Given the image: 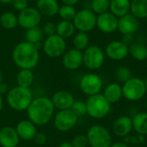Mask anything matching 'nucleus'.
I'll use <instances>...</instances> for the list:
<instances>
[{
	"label": "nucleus",
	"mask_w": 147,
	"mask_h": 147,
	"mask_svg": "<svg viewBox=\"0 0 147 147\" xmlns=\"http://www.w3.org/2000/svg\"><path fill=\"white\" fill-rule=\"evenodd\" d=\"M145 84H146V92H147V78H146V80L145 81Z\"/></svg>",
	"instance_id": "8fccbe9b"
},
{
	"label": "nucleus",
	"mask_w": 147,
	"mask_h": 147,
	"mask_svg": "<svg viewBox=\"0 0 147 147\" xmlns=\"http://www.w3.org/2000/svg\"><path fill=\"white\" fill-rule=\"evenodd\" d=\"M12 59L18 68L33 70L40 61V51L34 44L21 41L13 48Z\"/></svg>",
	"instance_id": "f257e3e1"
},
{
	"label": "nucleus",
	"mask_w": 147,
	"mask_h": 147,
	"mask_svg": "<svg viewBox=\"0 0 147 147\" xmlns=\"http://www.w3.org/2000/svg\"><path fill=\"white\" fill-rule=\"evenodd\" d=\"M146 88L145 81L139 78H131L122 86V93L129 101H139L146 94Z\"/></svg>",
	"instance_id": "6e6552de"
},
{
	"label": "nucleus",
	"mask_w": 147,
	"mask_h": 147,
	"mask_svg": "<svg viewBox=\"0 0 147 147\" xmlns=\"http://www.w3.org/2000/svg\"><path fill=\"white\" fill-rule=\"evenodd\" d=\"M115 78L118 82L125 84L132 77V71L130 68L127 66H119L115 71Z\"/></svg>",
	"instance_id": "72a5a7b5"
},
{
	"label": "nucleus",
	"mask_w": 147,
	"mask_h": 147,
	"mask_svg": "<svg viewBox=\"0 0 147 147\" xmlns=\"http://www.w3.org/2000/svg\"><path fill=\"white\" fill-rule=\"evenodd\" d=\"M0 25L5 29H14L18 26V18L11 11H6L0 16Z\"/></svg>",
	"instance_id": "c85d7f7f"
},
{
	"label": "nucleus",
	"mask_w": 147,
	"mask_h": 147,
	"mask_svg": "<svg viewBox=\"0 0 147 147\" xmlns=\"http://www.w3.org/2000/svg\"><path fill=\"white\" fill-rule=\"evenodd\" d=\"M118 17L110 11L100 14L96 17V27L104 34H111L118 29Z\"/></svg>",
	"instance_id": "ddd939ff"
},
{
	"label": "nucleus",
	"mask_w": 147,
	"mask_h": 147,
	"mask_svg": "<svg viewBox=\"0 0 147 147\" xmlns=\"http://www.w3.org/2000/svg\"><path fill=\"white\" fill-rule=\"evenodd\" d=\"M110 147H129L127 143L125 142H116L113 145H111Z\"/></svg>",
	"instance_id": "c03bdc74"
},
{
	"label": "nucleus",
	"mask_w": 147,
	"mask_h": 147,
	"mask_svg": "<svg viewBox=\"0 0 147 147\" xmlns=\"http://www.w3.org/2000/svg\"><path fill=\"white\" fill-rule=\"evenodd\" d=\"M103 96H105V98L108 100V102L109 103H115L117 102L118 101L121 100V98L123 96L122 93V87L115 83L113 84H109L103 93Z\"/></svg>",
	"instance_id": "5701e85b"
},
{
	"label": "nucleus",
	"mask_w": 147,
	"mask_h": 147,
	"mask_svg": "<svg viewBox=\"0 0 147 147\" xmlns=\"http://www.w3.org/2000/svg\"><path fill=\"white\" fill-rule=\"evenodd\" d=\"M128 54L136 60L144 61L147 59V47L140 42H134L128 47Z\"/></svg>",
	"instance_id": "bb28decb"
},
{
	"label": "nucleus",
	"mask_w": 147,
	"mask_h": 147,
	"mask_svg": "<svg viewBox=\"0 0 147 147\" xmlns=\"http://www.w3.org/2000/svg\"><path fill=\"white\" fill-rule=\"evenodd\" d=\"M26 111L28 120L36 126H44L53 119L55 108L51 98L38 96L33 99Z\"/></svg>",
	"instance_id": "f03ea898"
},
{
	"label": "nucleus",
	"mask_w": 147,
	"mask_h": 147,
	"mask_svg": "<svg viewBox=\"0 0 147 147\" xmlns=\"http://www.w3.org/2000/svg\"><path fill=\"white\" fill-rule=\"evenodd\" d=\"M7 103L9 107L16 111H25L33 101V93L30 89L15 86L7 92Z\"/></svg>",
	"instance_id": "7ed1b4c3"
},
{
	"label": "nucleus",
	"mask_w": 147,
	"mask_h": 147,
	"mask_svg": "<svg viewBox=\"0 0 147 147\" xmlns=\"http://www.w3.org/2000/svg\"><path fill=\"white\" fill-rule=\"evenodd\" d=\"M96 17L90 9H83L77 11L72 22L78 32L88 33L96 27Z\"/></svg>",
	"instance_id": "423d86ee"
},
{
	"label": "nucleus",
	"mask_w": 147,
	"mask_h": 147,
	"mask_svg": "<svg viewBox=\"0 0 147 147\" xmlns=\"http://www.w3.org/2000/svg\"><path fill=\"white\" fill-rule=\"evenodd\" d=\"M105 53L110 59L122 60L128 54V47L121 40H113L107 45Z\"/></svg>",
	"instance_id": "f3484780"
},
{
	"label": "nucleus",
	"mask_w": 147,
	"mask_h": 147,
	"mask_svg": "<svg viewBox=\"0 0 147 147\" xmlns=\"http://www.w3.org/2000/svg\"><path fill=\"white\" fill-rule=\"evenodd\" d=\"M121 41L127 47L132 45L134 42V34H123Z\"/></svg>",
	"instance_id": "a19ab883"
},
{
	"label": "nucleus",
	"mask_w": 147,
	"mask_h": 147,
	"mask_svg": "<svg viewBox=\"0 0 147 147\" xmlns=\"http://www.w3.org/2000/svg\"><path fill=\"white\" fill-rule=\"evenodd\" d=\"M28 2H34V1H37V0H28Z\"/></svg>",
	"instance_id": "3c124183"
},
{
	"label": "nucleus",
	"mask_w": 147,
	"mask_h": 147,
	"mask_svg": "<svg viewBox=\"0 0 147 147\" xmlns=\"http://www.w3.org/2000/svg\"><path fill=\"white\" fill-rule=\"evenodd\" d=\"M78 117L71 109L59 110L53 118L55 128L59 132H68L71 130L78 123Z\"/></svg>",
	"instance_id": "9d476101"
},
{
	"label": "nucleus",
	"mask_w": 147,
	"mask_h": 147,
	"mask_svg": "<svg viewBox=\"0 0 147 147\" xmlns=\"http://www.w3.org/2000/svg\"><path fill=\"white\" fill-rule=\"evenodd\" d=\"M77 14V9L72 5L63 4L59 6L58 15L64 21H72Z\"/></svg>",
	"instance_id": "2f4dec72"
},
{
	"label": "nucleus",
	"mask_w": 147,
	"mask_h": 147,
	"mask_svg": "<svg viewBox=\"0 0 147 147\" xmlns=\"http://www.w3.org/2000/svg\"><path fill=\"white\" fill-rule=\"evenodd\" d=\"M51 101L55 109L65 110L71 109L75 102V98L73 95L67 90H58L53 95Z\"/></svg>",
	"instance_id": "dca6fc26"
},
{
	"label": "nucleus",
	"mask_w": 147,
	"mask_h": 147,
	"mask_svg": "<svg viewBox=\"0 0 147 147\" xmlns=\"http://www.w3.org/2000/svg\"><path fill=\"white\" fill-rule=\"evenodd\" d=\"M73 113L79 118V117H83L84 115H87V106L86 103L83 101H79V100H75L71 109Z\"/></svg>",
	"instance_id": "f704fd0d"
},
{
	"label": "nucleus",
	"mask_w": 147,
	"mask_h": 147,
	"mask_svg": "<svg viewBox=\"0 0 147 147\" xmlns=\"http://www.w3.org/2000/svg\"><path fill=\"white\" fill-rule=\"evenodd\" d=\"M3 72H2V71L0 70V84L3 83Z\"/></svg>",
	"instance_id": "09e8293b"
},
{
	"label": "nucleus",
	"mask_w": 147,
	"mask_h": 147,
	"mask_svg": "<svg viewBox=\"0 0 147 147\" xmlns=\"http://www.w3.org/2000/svg\"><path fill=\"white\" fill-rule=\"evenodd\" d=\"M37 126L33 123L30 120H22L20 121L16 126V133L22 140L25 141H30L34 140L36 134L38 133L37 131Z\"/></svg>",
	"instance_id": "a211bd4d"
},
{
	"label": "nucleus",
	"mask_w": 147,
	"mask_h": 147,
	"mask_svg": "<svg viewBox=\"0 0 147 147\" xmlns=\"http://www.w3.org/2000/svg\"><path fill=\"white\" fill-rule=\"evenodd\" d=\"M12 0H0V3H4V4H7V3H11Z\"/></svg>",
	"instance_id": "de8ad7c7"
},
{
	"label": "nucleus",
	"mask_w": 147,
	"mask_h": 147,
	"mask_svg": "<svg viewBox=\"0 0 147 147\" xmlns=\"http://www.w3.org/2000/svg\"><path fill=\"white\" fill-rule=\"evenodd\" d=\"M11 3H12L13 8L19 12L28 7V0H12Z\"/></svg>",
	"instance_id": "4c0bfd02"
},
{
	"label": "nucleus",
	"mask_w": 147,
	"mask_h": 147,
	"mask_svg": "<svg viewBox=\"0 0 147 147\" xmlns=\"http://www.w3.org/2000/svg\"><path fill=\"white\" fill-rule=\"evenodd\" d=\"M34 142L39 145V146H42L44 144L47 143V134H45L44 133H37L34 139Z\"/></svg>",
	"instance_id": "58836bf2"
},
{
	"label": "nucleus",
	"mask_w": 147,
	"mask_h": 147,
	"mask_svg": "<svg viewBox=\"0 0 147 147\" xmlns=\"http://www.w3.org/2000/svg\"><path fill=\"white\" fill-rule=\"evenodd\" d=\"M44 53L49 58H59L62 56L66 50V41L58 34H53L46 38L42 44Z\"/></svg>",
	"instance_id": "0eeeda50"
},
{
	"label": "nucleus",
	"mask_w": 147,
	"mask_h": 147,
	"mask_svg": "<svg viewBox=\"0 0 147 147\" xmlns=\"http://www.w3.org/2000/svg\"><path fill=\"white\" fill-rule=\"evenodd\" d=\"M110 0H91L90 9L96 14L100 15L109 11Z\"/></svg>",
	"instance_id": "473e14b6"
},
{
	"label": "nucleus",
	"mask_w": 147,
	"mask_h": 147,
	"mask_svg": "<svg viewBox=\"0 0 147 147\" xmlns=\"http://www.w3.org/2000/svg\"><path fill=\"white\" fill-rule=\"evenodd\" d=\"M42 32L47 37L56 34V25L53 22H47L42 26Z\"/></svg>",
	"instance_id": "e433bc0d"
},
{
	"label": "nucleus",
	"mask_w": 147,
	"mask_h": 147,
	"mask_svg": "<svg viewBox=\"0 0 147 147\" xmlns=\"http://www.w3.org/2000/svg\"><path fill=\"white\" fill-rule=\"evenodd\" d=\"M86 136L91 147H110L112 145L111 134L102 126L94 125L90 127Z\"/></svg>",
	"instance_id": "39448f33"
},
{
	"label": "nucleus",
	"mask_w": 147,
	"mask_h": 147,
	"mask_svg": "<svg viewBox=\"0 0 147 147\" xmlns=\"http://www.w3.org/2000/svg\"><path fill=\"white\" fill-rule=\"evenodd\" d=\"M130 12L139 20L147 18V0H131Z\"/></svg>",
	"instance_id": "a878e982"
},
{
	"label": "nucleus",
	"mask_w": 147,
	"mask_h": 147,
	"mask_svg": "<svg viewBox=\"0 0 147 147\" xmlns=\"http://www.w3.org/2000/svg\"><path fill=\"white\" fill-rule=\"evenodd\" d=\"M133 129L132 119L128 116H121L115 120L112 130L118 137H127Z\"/></svg>",
	"instance_id": "aec40b11"
},
{
	"label": "nucleus",
	"mask_w": 147,
	"mask_h": 147,
	"mask_svg": "<svg viewBox=\"0 0 147 147\" xmlns=\"http://www.w3.org/2000/svg\"><path fill=\"white\" fill-rule=\"evenodd\" d=\"M43 35L44 34L42 32V29L37 26L27 29L24 34V38L26 41L35 45L39 42H41V40L43 39Z\"/></svg>",
	"instance_id": "c756f323"
},
{
	"label": "nucleus",
	"mask_w": 147,
	"mask_h": 147,
	"mask_svg": "<svg viewBox=\"0 0 147 147\" xmlns=\"http://www.w3.org/2000/svg\"><path fill=\"white\" fill-rule=\"evenodd\" d=\"M62 63L65 69L70 71L78 70L84 64L83 52L76 48H71L63 54Z\"/></svg>",
	"instance_id": "2eb2a0df"
},
{
	"label": "nucleus",
	"mask_w": 147,
	"mask_h": 147,
	"mask_svg": "<svg viewBox=\"0 0 147 147\" xmlns=\"http://www.w3.org/2000/svg\"><path fill=\"white\" fill-rule=\"evenodd\" d=\"M8 91H9L8 84H6L5 83L3 82V83L0 84V93H1L2 95H3V94L7 93Z\"/></svg>",
	"instance_id": "79ce46f5"
},
{
	"label": "nucleus",
	"mask_w": 147,
	"mask_h": 147,
	"mask_svg": "<svg viewBox=\"0 0 147 147\" xmlns=\"http://www.w3.org/2000/svg\"><path fill=\"white\" fill-rule=\"evenodd\" d=\"M3 108V95L0 93V112L2 111Z\"/></svg>",
	"instance_id": "49530a36"
},
{
	"label": "nucleus",
	"mask_w": 147,
	"mask_h": 147,
	"mask_svg": "<svg viewBox=\"0 0 147 147\" xmlns=\"http://www.w3.org/2000/svg\"><path fill=\"white\" fill-rule=\"evenodd\" d=\"M140 28V20L127 13L118 19V29L122 34H134Z\"/></svg>",
	"instance_id": "4468645a"
},
{
	"label": "nucleus",
	"mask_w": 147,
	"mask_h": 147,
	"mask_svg": "<svg viewBox=\"0 0 147 147\" xmlns=\"http://www.w3.org/2000/svg\"><path fill=\"white\" fill-rule=\"evenodd\" d=\"M79 87L85 95L94 96L100 93L102 88V81L97 74L88 73L81 78Z\"/></svg>",
	"instance_id": "9b49d317"
},
{
	"label": "nucleus",
	"mask_w": 147,
	"mask_h": 147,
	"mask_svg": "<svg viewBox=\"0 0 147 147\" xmlns=\"http://www.w3.org/2000/svg\"><path fill=\"white\" fill-rule=\"evenodd\" d=\"M133 128L140 135L147 134V113H139L132 119Z\"/></svg>",
	"instance_id": "cd10ccee"
},
{
	"label": "nucleus",
	"mask_w": 147,
	"mask_h": 147,
	"mask_svg": "<svg viewBox=\"0 0 147 147\" xmlns=\"http://www.w3.org/2000/svg\"><path fill=\"white\" fill-rule=\"evenodd\" d=\"M84 65L90 70H97L104 63L105 53L102 49L96 45L89 46L83 52Z\"/></svg>",
	"instance_id": "1a4fd4ad"
},
{
	"label": "nucleus",
	"mask_w": 147,
	"mask_h": 147,
	"mask_svg": "<svg viewBox=\"0 0 147 147\" xmlns=\"http://www.w3.org/2000/svg\"><path fill=\"white\" fill-rule=\"evenodd\" d=\"M76 28L72 21H60L56 25V34L64 38L65 40L75 34Z\"/></svg>",
	"instance_id": "b1692460"
},
{
	"label": "nucleus",
	"mask_w": 147,
	"mask_h": 147,
	"mask_svg": "<svg viewBox=\"0 0 147 147\" xmlns=\"http://www.w3.org/2000/svg\"><path fill=\"white\" fill-rule=\"evenodd\" d=\"M134 147H138V146H134Z\"/></svg>",
	"instance_id": "864d4df0"
},
{
	"label": "nucleus",
	"mask_w": 147,
	"mask_h": 147,
	"mask_svg": "<svg viewBox=\"0 0 147 147\" xmlns=\"http://www.w3.org/2000/svg\"><path fill=\"white\" fill-rule=\"evenodd\" d=\"M58 147H73L71 142H63Z\"/></svg>",
	"instance_id": "a18cd8bd"
},
{
	"label": "nucleus",
	"mask_w": 147,
	"mask_h": 147,
	"mask_svg": "<svg viewBox=\"0 0 147 147\" xmlns=\"http://www.w3.org/2000/svg\"><path fill=\"white\" fill-rule=\"evenodd\" d=\"M36 9L41 16L52 17L58 15L59 4L57 0H37Z\"/></svg>",
	"instance_id": "412c9836"
},
{
	"label": "nucleus",
	"mask_w": 147,
	"mask_h": 147,
	"mask_svg": "<svg viewBox=\"0 0 147 147\" xmlns=\"http://www.w3.org/2000/svg\"><path fill=\"white\" fill-rule=\"evenodd\" d=\"M72 43L74 48L82 52L84 51L90 44V38L88 34L84 32H78L75 34L72 40Z\"/></svg>",
	"instance_id": "7c9ffc66"
},
{
	"label": "nucleus",
	"mask_w": 147,
	"mask_h": 147,
	"mask_svg": "<svg viewBox=\"0 0 147 147\" xmlns=\"http://www.w3.org/2000/svg\"><path fill=\"white\" fill-rule=\"evenodd\" d=\"M79 0H61V2L63 3V4H67V5H72L74 6L75 4H77L78 3Z\"/></svg>",
	"instance_id": "37998d69"
},
{
	"label": "nucleus",
	"mask_w": 147,
	"mask_h": 147,
	"mask_svg": "<svg viewBox=\"0 0 147 147\" xmlns=\"http://www.w3.org/2000/svg\"><path fill=\"white\" fill-rule=\"evenodd\" d=\"M73 147H86L89 145L88 138L84 134H78L71 142Z\"/></svg>",
	"instance_id": "c9c22d12"
},
{
	"label": "nucleus",
	"mask_w": 147,
	"mask_h": 147,
	"mask_svg": "<svg viewBox=\"0 0 147 147\" xmlns=\"http://www.w3.org/2000/svg\"><path fill=\"white\" fill-rule=\"evenodd\" d=\"M17 18L18 25L27 30L28 28L39 26L41 21V15L36 8L28 6L25 9L19 12Z\"/></svg>",
	"instance_id": "f8f14e48"
},
{
	"label": "nucleus",
	"mask_w": 147,
	"mask_h": 147,
	"mask_svg": "<svg viewBox=\"0 0 147 147\" xmlns=\"http://www.w3.org/2000/svg\"><path fill=\"white\" fill-rule=\"evenodd\" d=\"M34 81V75L30 69H20L16 76V83L18 86L28 88L33 85Z\"/></svg>",
	"instance_id": "393cba45"
},
{
	"label": "nucleus",
	"mask_w": 147,
	"mask_h": 147,
	"mask_svg": "<svg viewBox=\"0 0 147 147\" xmlns=\"http://www.w3.org/2000/svg\"><path fill=\"white\" fill-rule=\"evenodd\" d=\"M87 115L95 119H102L107 116L111 109L110 103L103 94H96L89 96L86 101Z\"/></svg>",
	"instance_id": "20e7f679"
},
{
	"label": "nucleus",
	"mask_w": 147,
	"mask_h": 147,
	"mask_svg": "<svg viewBox=\"0 0 147 147\" xmlns=\"http://www.w3.org/2000/svg\"><path fill=\"white\" fill-rule=\"evenodd\" d=\"M131 0H110L109 10L118 18L129 13Z\"/></svg>",
	"instance_id": "4be33fe9"
},
{
	"label": "nucleus",
	"mask_w": 147,
	"mask_h": 147,
	"mask_svg": "<svg viewBox=\"0 0 147 147\" xmlns=\"http://www.w3.org/2000/svg\"><path fill=\"white\" fill-rule=\"evenodd\" d=\"M146 109H147V102H146Z\"/></svg>",
	"instance_id": "603ef678"
},
{
	"label": "nucleus",
	"mask_w": 147,
	"mask_h": 147,
	"mask_svg": "<svg viewBox=\"0 0 147 147\" xmlns=\"http://www.w3.org/2000/svg\"><path fill=\"white\" fill-rule=\"evenodd\" d=\"M144 141V136L143 135H137L135 137H127L125 138V143H134V144H140Z\"/></svg>",
	"instance_id": "ea45409f"
},
{
	"label": "nucleus",
	"mask_w": 147,
	"mask_h": 147,
	"mask_svg": "<svg viewBox=\"0 0 147 147\" xmlns=\"http://www.w3.org/2000/svg\"><path fill=\"white\" fill-rule=\"evenodd\" d=\"M20 138L16 128L6 126L0 129V146L2 147H17Z\"/></svg>",
	"instance_id": "6ab92c4d"
}]
</instances>
